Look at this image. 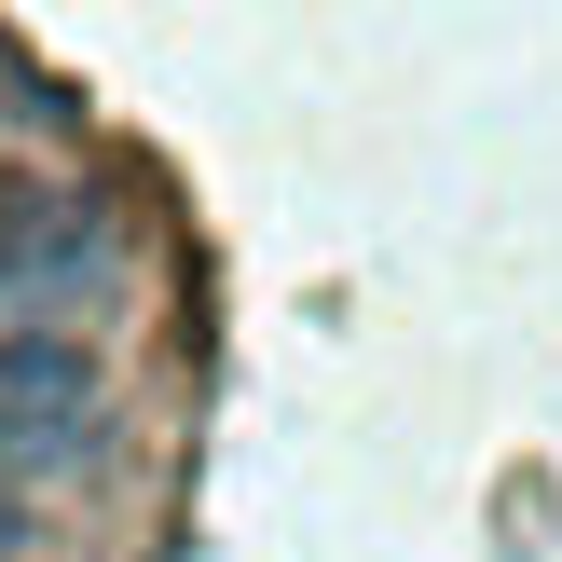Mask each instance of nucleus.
Here are the masks:
<instances>
[{"instance_id":"nucleus-1","label":"nucleus","mask_w":562,"mask_h":562,"mask_svg":"<svg viewBox=\"0 0 562 562\" xmlns=\"http://www.w3.org/2000/svg\"><path fill=\"white\" fill-rule=\"evenodd\" d=\"M124 261V220L69 179H0V302H69Z\"/></svg>"},{"instance_id":"nucleus-2","label":"nucleus","mask_w":562,"mask_h":562,"mask_svg":"<svg viewBox=\"0 0 562 562\" xmlns=\"http://www.w3.org/2000/svg\"><path fill=\"white\" fill-rule=\"evenodd\" d=\"M0 412L14 426H97V357L69 329H0Z\"/></svg>"},{"instance_id":"nucleus-3","label":"nucleus","mask_w":562,"mask_h":562,"mask_svg":"<svg viewBox=\"0 0 562 562\" xmlns=\"http://www.w3.org/2000/svg\"><path fill=\"white\" fill-rule=\"evenodd\" d=\"M97 453V426H14L0 412V481H27V467H82Z\"/></svg>"},{"instance_id":"nucleus-4","label":"nucleus","mask_w":562,"mask_h":562,"mask_svg":"<svg viewBox=\"0 0 562 562\" xmlns=\"http://www.w3.org/2000/svg\"><path fill=\"white\" fill-rule=\"evenodd\" d=\"M14 549H27V521H14V508H0V562H14Z\"/></svg>"}]
</instances>
